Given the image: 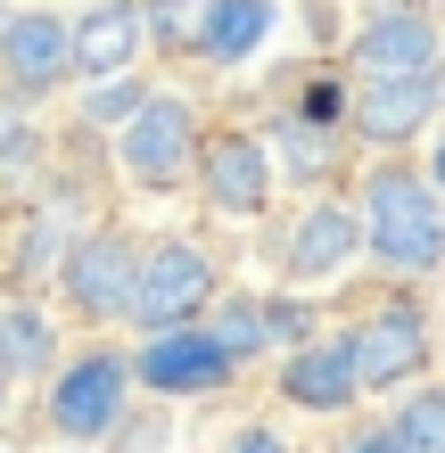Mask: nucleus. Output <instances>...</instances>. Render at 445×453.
<instances>
[{
    "label": "nucleus",
    "mask_w": 445,
    "mask_h": 453,
    "mask_svg": "<svg viewBox=\"0 0 445 453\" xmlns=\"http://www.w3.org/2000/svg\"><path fill=\"white\" fill-rule=\"evenodd\" d=\"M363 248H372L387 273H429L445 256V206H437V181L387 165L372 173L363 190Z\"/></svg>",
    "instance_id": "nucleus-1"
},
{
    "label": "nucleus",
    "mask_w": 445,
    "mask_h": 453,
    "mask_svg": "<svg viewBox=\"0 0 445 453\" xmlns=\"http://www.w3.org/2000/svg\"><path fill=\"white\" fill-rule=\"evenodd\" d=\"M116 165L141 181V190H181L198 165V116H190V99H141L133 116H124L116 132Z\"/></svg>",
    "instance_id": "nucleus-2"
},
{
    "label": "nucleus",
    "mask_w": 445,
    "mask_h": 453,
    "mask_svg": "<svg viewBox=\"0 0 445 453\" xmlns=\"http://www.w3.org/2000/svg\"><path fill=\"white\" fill-rule=\"evenodd\" d=\"M206 297H215V264H206V248H190V239H157V248L141 256L133 322L181 330V322H198V313H206Z\"/></svg>",
    "instance_id": "nucleus-3"
},
{
    "label": "nucleus",
    "mask_w": 445,
    "mask_h": 453,
    "mask_svg": "<svg viewBox=\"0 0 445 453\" xmlns=\"http://www.w3.org/2000/svg\"><path fill=\"white\" fill-rule=\"evenodd\" d=\"M58 280H66L74 313H91V322H124V313H133V280H141V256L124 248L116 231H91V239H74V248H66Z\"/></svg>",
    "instance_id": "nucleus-4"
},
{
    "label": "nucleus",
    "mask_w": 445,
    "mask_h": 453,
    "mask_svg": "<svg viewBox=\"0 0 445 453\" xmlns=\"http://www.w3.org/2000/svg\"><path fill=\"white\" fill-rule=\"evenodd\" d=\"M124 388H133V371H124L116 355H83V363H66V371H58V388H50V420H58V437H74V445L108 437L116 420H124Z\"/></svg>",
    "instance_id": "nucleus-5"
},
{
    "label": "nucleus",
    "mask_w": 445,
    "mask_h": 453,
    "mask_svg": "<svg viewBox=\"0 0 445 453\" xmlns=\"http://www.w3.org/2000/svg\"><path fill=\"white\" fill-rule=\"evenodd\" d=\"M231 371H240V355L215 338V330H165V338H149L141 346V363H133V380L149 388H165V395H206V388H223Z\"/></svg>",
    "instance_id": "nucleus-6"
},
{
    "label": "nucleus",
    "mask_w": 445,
    "mask_h": 453,
    "mask_svg": "<svg viewBox=\"0 0 445 453\" xmlns=\"http://www.w3.org/2000/svg\"><path fill=\"white\" fill-rule=\"evenodd\" d=\"M198 181H206V206L215 215H265L272 198V149L256 132H215L198 149Z\"/></svg>",
    "instance_id": "nucleus-7"
},
{
    "label": "nucleus",
    "mask_w": 445,
    "mask_h": 453,
    "mask_svg": "<svg viewBox=\"0 0 445 453\" xmlns=\"http://www.w3.org/2000/svg\"><path fill=\"white\" fill-rule=\"evenodd\" d=\"M437 58H445V50H437V25L421 9H380L355 34V50H347L355 83H380V74H429Z\"/></svg>",
    "instance_id": "nucleus-8"
},
{
    "label": "nucleus",
    "mask_w": 445,
    "mask_h": 453,
    "mask_svg": "<svg viewBox=\"0 0 445 453\" xmlns=\"http://www.w3.org/2000/svg\"><path fill=\"white\" fill-rule=\"evenodd\" d=\"M141 42H149L141 0H91L83 25H74V74H83V83H116V74H133Z\"/></svg>",
    "instance_id": "nucleus-9"
},
{
    "label": "nucleus",
    "mask_w": 445,
    "mask_h": 453,
    "mask_svg": "<svg viewBox=\"0 0 445 453\" xmlns=\"http://www.w3.org/2000/svg\"><path fill=\"white\" fill-rule=\"evenodd\" d=\"M355 338V371H363V388H396V380H421V363H429V322L412 305H387L372 313Z\"/></svg>",
    "instance_id": "nucleus-10"
},
{
    "label": "nucleus",
    "mask_w": 445,
    "mask_h": 453,
    "mask_svg": "<svg viewBox=\"0 0 445 453\" xmlns=\"http://www.w3.org/2000/svg\"><path fill=\"white\" fill-rule=\"evenodd\" d=\"M280 395L305 412H347L363 395V371H355V338H305L289 363H280Z\"/></svg>",
    "instance_id": "nucleus-11"
},
{
    "label": "nucleus",
    "mask_w": 445,
    "mask_h": 453,
    "mask_svg": "<svg viewBox=\"0 0 445 453\" xmlns=\"http://www.w3.org/2000/svg\"><path fill=\"white\" fill-rule=\"evenodd\" d=\"M0 66H9L17 91H50L74 74V25H58L50 9H17L9 34H0Z\"/></svg>",
    "instance_id": "nucleus-12"
},
{
    "label": "nucleus",
    "mask_w": 445,
    "mask_h": 453,
    "mask_svg": "<svg viewBox=\"0 0 445 453\" xmlns=\"http://www.w3.org/2000/svg\"><path fill=\"white\" fill-rule=\"evenodd\" d=\"M437 116V66L429 74H380V83H355V132L363 141H412Z\"/></svg>",
    "instance_id": "nucleus-13"
},
{
    "label": "nucleus",
    "mask_w": 445,
    "mask_h": 453,
    "mask_svg": "<svg viewBox=\"0 0 445 453\" xmlns=\"http://www.w3.org/2000/svg\"><path fill=\"white\" fill-rule=\"evenodd\" d=\"M355 248H363V223L347 215V206H305V223L289 231V280H338L355 264Z\"/></svg>",
    "instance_id": "nucleus-14"
},
{
    "label": "nucleus",
    "mask_w": 445,
    "mask_h": 453,
    "mask_svg": "<svg viewBox=\"0 0 445 453\" xmlns=\"http://www.w3.org/2000/svg\"><path fill=\"white\" fill-rule=\"evenodd\" d=\"M206 330H215L231 355H265V346H280V338H313L305 305H280V297H231Z\"/></svg>",
    "instance_id": "nucleus-15"
},
{
    "label": "nucleus",
    "mask_w": 445,
    "mask_h": 453,
    "mask_svg": "<svg viewBox=\"0 0 445 453\" xmlns=\"http://www.w3.org/2000/svg\"><path fill=\"white\" fill-rule=\"evenodd\" d=\"M265 34H272V0H206L198 50H206L215 66H240V58L265 50Z\"/></svg>",
    "instance_id": "nucleus-16"
},
{
    "label": "nucleus",
    "mask_w": 445,
    "mask_h": 453,
    "mask_svg": "<svg viewBox=\"0 0 445 453\" xmlns=\"http://www.w3.org/2000/svg\"><path fill=\"white\" fill-rule=\"evenodd\" d=\"M396 445L404 453H445V388H421L412 404H396Z\"/></svg>",
    "instance_id": "nucleus-17"
},
{
    "label": "nucleus",
    "mask_w": 445,
    "mask_h": 453,
    "mask_svg": "<svg viewBox=\"0 0 445 453\" xmlns=\"http://www.w3.org/2000/svg\"><path fill=\"white\" fill-rule=\"evenodd\" d=\"M42 338L50 330L34 322V313H0V371H42V355H50Z\"/></svg>",
    "instance_id": "nucleus-18"
},
{
    "label": "nucleus",
    "mask_w": 445,
    "mask_h": 453,
    "mask_svg": "<svg viewBox=\"0 0 445 453\" xmlns=\"http://www.w3.org/2000/svg\"><path fill=\"white\" fill-rule=\"evenodd\" d=\"M198 25H206V0H149V34L181 50V42H198Z\"/></svg>",
    "instance_id": "nucleus-19"
},
{
    "label": "nucleus",
    "mask_w": 445,
    "mask_h": 453,
    "mask_svg": "<svg viewBox=\"0 0 445 453\" xmlns=\"http://www.w3.org/2000/svg\"><path fill=\"white\" fill-rule=\"evenodd\" d=\"M280 141H289V165H297V173H313V165H322V157H330V141H322V132H313V124H289V132H280Z\"/></svg>",
    "instance_id": "nucleus-20"
},
{
    "label": "nucleus",
    "mask_w": 445,
    "mask_h": 453,
    "mask_svg": "<svg viewBox=\"0 0 445 453\" xmlns=\"http://www.w3.org/2000/svg\"><path fill=\"white\" fill-rule=\"evenodd\" d=\"M231 453H289V445H280L272 429H240V437H231Z\"/></svg>",
    "instance_id": "nucleus-21"
},
{
    "label": "nucleus",
    "mask_w": 445,
    "mask_h": 453,
    "mask_svg": "<svg viewBox=\"0 0 445 453\" xmlns=\"http://www.w3.org/2000/svg\"><path fill=\"white\" fill-rule=\"evenodd\" d=\"M347 453H404V445H396V429H380V437H363V445H347Z\"/></svg>",
    "instance_id": "nucleus-22"
},
{
    "label": "nucleus",
    "mask_w": 445,
    "mask_h": 453,
    "mask_svg": "<svg viewBox=\"0 0 445 453\" xmlns=\"http://www.w3.org/2000/svg\"><path fill=\"white\" fill-rule=\"evenodd\" d=\"M429 181H437V190H445V141H437V157H429Z\"/></svg>",
    "instance_id": "nucleus-23"
},
{
    "label": "nucleus",
    "mask_w": 445,
    "mask_h": 453,
    "mask_svg": "<svg viewBox=\"0 0 445 453\" xmlns=\"http://www.w3.org/2000/svg\"><path fill=\"white\" fill-rule=\"evenodd\" d=\"M0 34H9V0H0Z\"/></svg>",
    "instance_id": "nucleus-24"
},
{
    "label": "nucleus",
    "mask_w": 445,
    "mask_h": 453,
    "mask_svg": "<svg viewBox=\"0 0 445 453\" xmlns=\"http://www.w3.org/2000/svg\"><path fill=\"white\" fill-rule=\"evenodd\" d=\"M0 380H9V371H0Z\"/></svg>",
    "instance_id": "nucleus-25"
},
{
    "label": "nucleus",
    "mask_w": 445,
    "mask_h": 453,
    "mask_svg": "<svg viewBox=\"0 0 445 453\" xmlns=\"http://www.w3.org/2000/svg\"><path fill=\"white\" fill-rule=\"evenodd\" d=\"M437 9H445V0H437Z\"/></svg>",
    "instance_id": "nucleus-26"
}]
</instances>
